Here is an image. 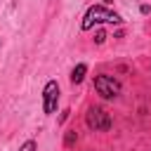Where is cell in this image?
Returning <instances> with one entry per match:
<instances>
[{"label": "cell", "mask_w": 151, "mask_h": 151, "mask_svg": "<svg viewBox=\"0 0 151 151\" xmlns=\"http://www.w3.org/2000/svg\"><path fill=\"white\" fill-rule=\"evenodd\" d=\"M109 2H113V0H104V5H109Z\"/></svg>", "instance_id": "10"}, {"label": "cell", "mask_w": 151, "mask_h": 151, "mask_svg": "<svg viewBox=\"0 0 151 151\" xmlns=\"http://www.w3.org/2000/svg\"><path fill=\"white\" fill-rule=\"evenodd\" d=\"M38 149V144H35V139H26L21 146H19V151H35Z\"/></svg>", "instance_id": "6"}, {"label": "cell", "mask_w": 151, "mask_h": 151, "mask_svg": "<svg viewBox=\"0 0 151 151\" xmlns=\"http://www.w3.org/2000/svg\"><path fill=\"white\" fill-rule=\"evenodd\" d=\"M97 24H123V17H120L118 12H113V9H109L106 5H92V7L85 12V17H83L80 28H83V31H90V28L97 26Z\"/></svg>", "instance_id": "1"}, {"label": "cell", "mask_w": 151, "mask_h": 151, "mask_svg": "<svg viewBox=\"0 0 151 151\" xmlns=\"http://www.w3.org/2000/svg\"><path fill=\"white\" fill-rule=\"evenodd\" d=\"M85 73H87V64H76V68L71 71V83L73 85H80L85 80Z\"/></svg>", "instance_id": "5"}, {"label": "cell", "mask_w": 151, "mask_h": 151, "mask_svg": "<svg viewBox=\"0 0 151 151\" xmlns=\"http://www.w3.org/2000/svg\"><path fill=\"white\" fill-rule=\"evenodd\" d=\"M85 123H87V127L94 130V132H106V130H111V125H113L111 113H109L106 109H101V106H90V109H87V116H85Z\"/></svg>", "instance_id": "3"}, {"label": "cell", "mask_w": 151, "mask_h": 151, "mask_svg": "<svg viewBox=\"0 0 151 151\" xmlns=\"http://www.w3.org/2000/svg\"><path fill=\"white\" fill-rule=\"evenodd\" d=\"M94 90H97V94H99L101 99H116V97L120 94L123 85H120L118 78L109 76V73H99V76L94 78Z\"/></svg>", "instance_id": "2"}, {"label": "cell", "mask_w": 151, "mask_h": 151, "mask_svg": "<svg viewBox=\"0 0 151 151\" xmlns=\"http://www.w3.org/2000/svg\"><path fill=\"white\" fill-rule=\"evenodd\" d=\"M76 139H78L76 130H68V132H66V139H64V144H66V146H73V144H76Z\"/></svg>", "instance_id": "7"}, {"label": "cell", "mask_w": 151, "mask_h": 151, "mask_svg": "<svg viewBox=\"0 0 151 151\" xmlns=\"http://www.w3.org/2000/svg\"><path fill=\"white\" fill-rule=\"evenodd\" d=\"M57 104H59V83L57 80H47L45 87H42V113L52 116L57 111Z\"/></svg>", "instance_id": "4"}, {"label": "cell", "mask_w": 151, "mask_h": 151, "mask_svg": "<svg viewBox=\"0 0 151 151\" xmlns=\"http://www.w3.org/2000/svg\"><path fill=\"white\" fill-rule=\"evenodd\" d=\"M68 113H71V111H68V109H64V111H61V118H59V123H64V120L68 118Z\"/></svg>", "instance_id": "9"}, {"label": "cell", "mask_w": 151, "mask_h": 151, "mask_svg": "<svg viewBox=\"0 0 151 151\" xmlns=\"http://www.w3.org/2000/svg\"><path fill=\"white\" fill-rule=\"evenodd\" d=\"M94 40H97V45H101V42L106 40V33H104V31H97V33H94Z\"/></svg>", "instance_id": "8"}]
</instances>
